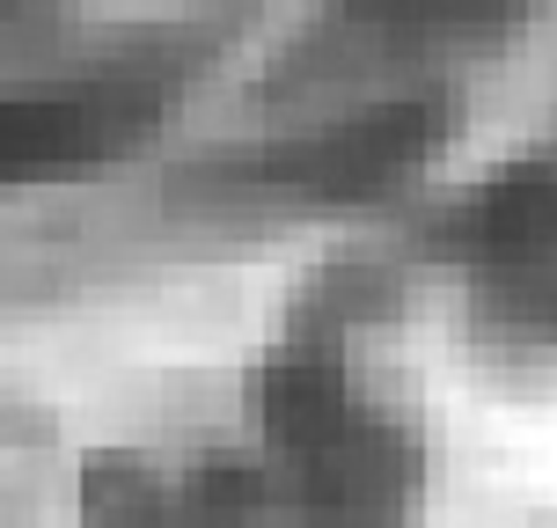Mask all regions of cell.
<instances>
[{"instance_id": "7a4b0ae2", "label": "cell", "mask_w": 557, "mask_h": 528, "mask_svg": "<svg viewBox=\"0 0 557 528\" xmlns=\"http://www.w3.org/2000/svg\"><path fill=\"white\" fill-rule=\"evenodd\" d=\"M447 250L513 345L557 353V155L476 184L447 221Z\"/></svg>"}, {"instance_id": "8992f818", "label": "cell", "mask_w": 557, "mask_h": 528, "mask_svg": "<svg viewBox=\"0 0 557 528\" xmlns=\"http://www.w3.org/2000/svg\"><path fill=\"white\" fill-rule=\"evenodd\" d=\"M111 147V111L96 96H0V184L88 162Z\"/></svg>"}, {"instance_id": "52a82bcc", "label": "cell", "mask_w": 557, "mask_h": 528, "mask_svg": "<svg viewBox=\"0 0 557 528\" xmlns=\"http://www.w3.org/2000/svg\"><path fill=\"white\" fill-rule=\"evenodd\" d=\"M0 8H15V0H0Z\"/></svg>"}, {"instance_id": "6da1fadb", "label": "cell", "mask_w": 557, "mask_h": 528, "mask_svg": "<svg viewBox=\"0 0 557 528\" xmlns=\"http://www.w3.org/2000/svg\"><path fill=\"white\" fill-rule=\"evenodd\" d=\"M257 528H404L418 506V447L404 418L352 382L331 345H286L257 382Z\"/></svg>"}, {"instance_id": "5b68a950", "label": "cell", "mask_w": 557, "mask_h": 528, "mask_svg": "<svg viewBox=\"0 0 557 528\" xmlns=\"http://www.w3.org/2000/svg\"><path fill=\"white\" fill-rule=\"evenodd\" d=\"M535 0H337V37L367 52H425V45H484L529 15Z\"/></svg>"}, {"instance_id": "277c9868", "label": "cell", "mask_w": 557, "mask_h": 528, "mask_svg": "<svg viewBox=\"0 0 557 528\" xmlns=\"http://www.w3.org/2000/svg\"><path fill=\"white\" fill-rule=\"evenodd\" d=\"M441 139V111L433 103H396V111H367L352 125H331V133L301 139L286 162V184H308V192H331V198H367L396 184L404 169H418Z\"/></svg>"}, {"instance_id": "3957f363", "label": "cell", "mask_w": 557, "mask_h": 528, "mask_svg": "<svg viewBox=\"0 0 557 528\" xmlns=\"http://www.w3.org/2000/svg\"><path fill=\"white\" fill-rule=\"evenodd\" d=\"M96 528H257L250 470L235 455L169 463V455H96L88 463Z\"/></svg>"}]
</instances>
